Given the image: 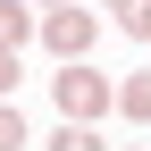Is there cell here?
<instances>
[{
    "label": "cell",
    "mask_w": 151,
    "mask_h": 151,
    "mask_svg": "<svg viewBox=\"0 0 151 151\" xmlns=\"http://www.w3.org/2000/svg\"><path fill=\"white\" fill-rule=\"evenodd\" d=\"M126 34H134V42H151V0H134V9H126Z\"/></svg>",
    "instance_id": "obj_7"
},
{
    "label": "cell",
    "mask_w": 151,
    "mask_h": 151,
    "mask_svg": "<svg viewBox=\"0 0 151 151\" xmlns=\"http://www.w3.org/2000/svg\"><path fill=\"white\" fill-rule=\"evenodd\" d=\"M17 143H25V118H17V101H9L0 109V151H17Z\"/></svg>",
    "instance_id": "obj_6"
},
{
    "label": "cell",
    "mask_w": 151,
    "mask_h": 151,
    "mask_svg": "<svg viewBox=\"0 0 151 151\" xmlns=\"http://www.w3.org/2000/svg\"><path fill=\"white\" fill-rule=\"evenodd\" d=\"M17 76H25V67H17V50H0V92H17Z\"/></svg>",
    "instance_id": "obj_8"
},
{
    "label": "cell",
    "mask_w": 151,
    "mask_h": 151,
    "mask_svg": "<svg viewBox=\"0 0 151 151\" xmlns=\"http://www.w3.org/2000/svg\"><path fill=\"white\" fill-rule=\"evenodd\" d=\"M50 151H101V134H92V126H76V118H67L59 134H50Z\"/></svg>",
    "instance_id": "obj_5"
},
{
    "label": "cell",
    "mask_w": 151,
    "mask_h": 151,
    "mask_svg": "<svg viewBox=\"0 0 151 151\" xmlns=\"http://www.w3.org/2000/svg\"><path fill=\"white\" fill-rule=\"evenodd\" d=\"M25 34H34V17L17 9V0H0V50H17V42H25Z\"/></svg>",
    "instance_id": "obj_4"
},
{
    "label": "cell",
    "mask_w": 151,
    "mask_h": 151,
    "mask_svg": "<svg viewBox=\"0 0 151 151\" xmlns=\"http://www.w3.org/2000/svg\"><path fill=\"white\" fill-rule=\"evenodd\" d=\"M92 34H101V25H92V9H67V0L42 17V42L59 50V59H84V50H92Z\"/></svg>",
    "instance_id": "obj_2"
},
{
    "label": "cell",
    "mask_w": 151,
    "mask_h": 151,
    "mask_svg": "<svg viewBox=\"0 0 151 151\" xmlns=\"http://www.w3.org/2000/svg\"><path fill=\"white\" fill-rule=\"evenodd\" d=\"M118 9H134V0H118Z\"/></svg>",
    "instance_id": "obj_9"
},
{
    "label": "cell",
    "mask_w": 151,
    "mask_h": 151,
    "mask_svg": "<svg viewBox=\"0 0 151 151\" xmlns=\"http://www.w3.org/2000/svg\"><path fill=\"white\" fill-rule=\"evenodd\" d=\"M50 9H59V0H50Z\"/></svg>",
    "instance_id": "obj_10"
},
{
    "label": "cell",
    "mask_w": 151,
    "mask_h": 151,
    "mask_svg": "<svg viewBox=\"0 0 151 151\" xmlns=\"http://www.w3.org/2000/svg\"><path fill=\"white\" fill-rule=\"evenodd\" d=\"M118 109L134 126H151V76H126V84H118Z\"/></svg>",
    "instance_id": "obj_3"
},
{
    "label": "cell",
    "mask_w": 151,
    "mask_h": 151,
    "mask_svg": "<svg viewBox=\"0 0 151 151\" xmlns=\"http://www.w3.org/2000/svg\"><path fill=\"white\" fill-rule=\"evenodd\" d=\"M50 92H59V118H76V126H92L109 101H118L101 76H92V67H76V59H67V76H50Z\"/></svg>",
    "instance_id": "obj_1"
}]
</instances>
